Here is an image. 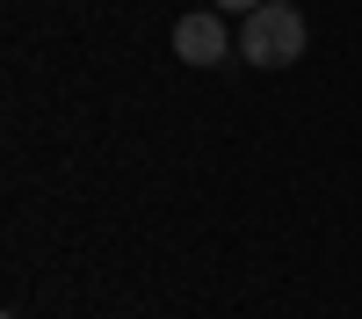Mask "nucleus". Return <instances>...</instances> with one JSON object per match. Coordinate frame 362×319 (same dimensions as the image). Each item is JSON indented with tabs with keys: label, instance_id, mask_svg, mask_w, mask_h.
Here are the masks:
<instances>
[{
	"label": "nucleus",
	"instance_id": "obj_3",
	"mask_svg": "<svg viewBox=\"0 0 362 319\" xmlns=\"http://www.w3.org/2000/svg\"><path fill=\"white\" fill-rule=\"evenodd\" d=\"M210 8H225V15H254L261 0H210Z\"/></svg>",
	"mask_w": 362,
	"mask_h": 319
},
{
	"label": "nucleus",
	"instance_id": "obj_4",
	"mask_svg": "<svg viewBox=\"0 0 362 319\" xmlns=\"http://www.w3.org/2000/svg\"><path fill=\"white\" fill-rule=\"evenodd\" d=\"M290 8H297V0H290Z\"/></svg>",
	"mask_w": 362,
	"mask_h": 319
},
{
	"label": "nucleus",
	"instance_id": "obj_2",
	"mask_svg": "<svg viewBox=\"0 0 362 319\" xmlns=\"http://www.w3.org/2000/svg\"><path fill=\"white\" fill-rule=\"evenodd\" d=\"M174 58L196 73H218L232 58V29H225V8H203V15H181L174 22Z\"/></svg>",
	"mask_w": 362,
	"mask_h": 319
},
{
	"label": "nucleus",
	"instance_id": "obj_1",
	"mask_svg": "<svg viewBox=\"0 0 362 319\" xmlns=\"http://www.w3.org/2000/svg\"><path fill=\"white\" fill-rule=\"evenodd\" d=\"M239 58L261 66V73L297 66V58H305V15H297L290 0H261V8L239 22Z\"/></svg>",
	"mask_w": 362,
	"mask_h": 319
}]
</instances>
